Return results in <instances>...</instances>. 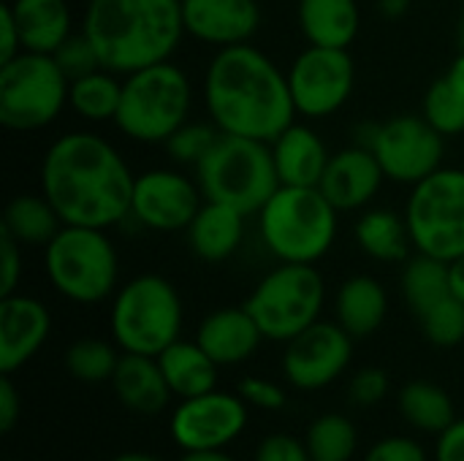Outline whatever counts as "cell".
Instances as JSON below:
<instances>
[{
	"label": "cell",
	"mask_w": 464,
	"mask_h": 461,
	"mask_svg": "<svg viewBox=\"0 0 464 461\" xmlns=\"http://www.w3.org/2000/svg\"><path fill=\"white\" fill-rule=\"evenodd\" d=\"M136 174L122 152L90 130L57 136L41 160V193L63 226L114 228L130 217Z\"/></svg>",
	"instance_id": "1"
},
{
	"label": "cell",
	"mask_w": 464,
	"mask_h": 461,
	"mask_svg": "<svg viewBox=\"0 0 464 461\" xmlns=\"http://www.w3.org/2000/svg\"><path fill=\"white\" fill-rule=\"evenodd\" d=\"M201 98L207 120L228 136L269 144L296 120L285 71L253 43L218 49L212 54L204 71Z\"/></svg>",
	"instance_id": "2"
},
{
	"label": "cell",
	"mask_w": 464,
	"mask_h": 461,
	"mask_svg": "<svg viewBox=\"0 0 464 461\" xmlns=\"http://www.w3.org/2000/svg\"><path fill=\"white\" fill-rule=\"evenodd\" d=\"M79 30L117 76L166 62L185 38L179 0H87Z\"/></svg>",
	"instance_id": "3"
},
{
	"label": "cell",
	"mask_w": 464,
	"mask_h": 461,
	"mask_svg": "<svg viewBox=\"0 0 464 461\" xmlns=\"http://www.w3.org/2000/svg\"><path fill=\"white\" fill-rule=\"evenodd\" d=\"M256 217L261 245L280 264H318L340 231V212L321 187L280 185Z\"/></svg>",
	"instance_id": "4"
},
{
	"label": "cell",
	"mask_w": 464,
	"mask_h": 461,
	"mask_svg": "<svg viewBox=\"0 0 464 461\" xmlns=\"http://www.w3.org/2000/svg\"><path fill=\"white\" fill-rule=\"evenodd\" d=\"M193 84L171 60L122 76V98L114 128L136 144H166L190 120Z\"/></svg>",
	"instance_id": "5"
},
{
	"label": "cell",
	"mask_w": 464,
	"mask_h": 461,
	"mask_svg": "<svg viewBox=\"0 0 464 461\" xmlns=\"http://www.w3.org/2000/svg\"><path fill=\"white\" fill-rule=\"evenodd\" d=\"M193 177L207 201L228 204L247 217L258 215L280 187L272 147L258 139L228 133H220L212 149L193 166Z\"/></svg>",
	"instance_id": "6"
},
{
	"label": "cell",
	"mask_w": 464,
	"mask_h": 461,
	"mask_svg": "<svg viewBox=\"0 0 464 461\" xmlns=\"http://www.w3.org/2000/svg\"><path fill=\"white\" fill-rule=\"evenodd\" d=\"M49 285L73 304H101L120 288L117 247L103 228L63 226L44 247Z\"/></svg>",
	"instance_id": "7"
},
{
	"label": "cell",
	"mask_w": 464,
	"mask_h": 461,
	"mask_svg": "<svg viewBox=\"0 0 464 461\" xmlns=\"http://www.w3.org/2000/svg\"><path fill=\"white\" fill-rule=\"evenodd\" d=\"M182 299L160 274H139L111 296V340L122 353L160 356L182 334Z\"/></svg>",
	"instance_id": "8"
},
{
	"label": "cell",
	"mask_w": 464,
	"mask_h": 461,
	"mask_svg": "<svg viewBox=\"0 0 464 461\" xmlns=\"http://www.w3.org/2000/svg\"><path fill=\"white\" fill-rule=\"evenodd\" d=\"M326 283L315 264H277L250 291L245 307L264 340L288 342L321 321Z\"/></svg>",
	"instance_id": "9"
},
{
	"label": "cell",
	"mask_w": 464,
	"mask_h": 461,
	"mask_svg": "<svg viewBox=\"0 0 464 461\" xmlns=\"http://www.w3.org/2000/svg\"><path fill=\"white\" fill-rule=\"evenodd\" d=\"M71 79L52 54L19 52L0 62V125L14 133L49 128L68 106Z\"/></svg>",
	"instance_id": "10"
},
{
	"label": "cell",
	"mask_w": 464,
	"mask_h": 461,
	"mask_svg": "<svg viewBox=\"0 0 464 461\" xmlns=\"http://www.w3.org/2000/svg\"><path fill=\"white\" fill-rule=\"evenodd\" d=\"M413 250L438 261L464 255V168L440 166L411 187L405 204Z\"/></svg>",
	"instance_id": "11"
},
{
	"label": "cell",
	"mask_w": 464,
	"mask_h": 461,
	"mask_svg": "<svg viewBox=\"0 0 464 461\" xmlns=\"http://www.w3.org/2000/svg\"><path fill=\"white\" fill-rule=\"evenodd\" d=\"M356 144L375 152L386 179L413 187L443 166L446 136L421 114H400L378 125H364Z\"/></svg>",
	"instance_id": "12"
},
{
	"label": "cell",
	"mask_w": 464,
	"mask_h": 461,
	"mask_svg": "<svg viewBox=\"0 0 464 461\" xmlns=\"http://www.w3.org/2000/svg\"><path fill=\"white\" fill-rule=\"evenodd\" d=\"M296 114L304 120H326L337 114L353 95L356 65L348 49L307 43L285 68Z\"/></svg>",
	"instance_id": "13"
},
{
	"label": "cell",
	"mask_w": 464,
	"mask_h": 461,
	"mask_svg": "<svg viewBox=\"0 0 464 461\" xmlns=\"http://www.w3.org/2000/svg\"><path fill=\"white\" fill-rule=\"evenodd\" d=\"M204 201L196 177L169 166L147 168L136 174L128 220L155 234H179L188 231Z\"/></svg>",
	"instance_id": "14"
},
{
	"label": "cell",
	"mask_w": 464,
	"mask_h": 461,
	"mask_svg": "<svg viewBox=\"0 0 464 461\" xmlns=\"http://www.w3.org/2000/svg\"><path fill=\"white\" fill-rule=\"evenodd\" d=\"M247 427V402L239 394L207 391L179 399L171 416V437L188 451H223Z\"/></svg>",
	"instance_id": "15"
},
{
	"label": "cell",
	"mask_w": 464,
	"mask_h": 461,
	"mask_svg": "<svg viewBox=\"0 0 464 461\" xmlns=\"http://www.w3.org/2000/svg\"><path fill=\"white\" fill-rule=\"evenodd\" d=\"M353 359V337L334 321H318L285 342L283 375L299 391L332 386Z\"/></svg>",
	"instance_id": "16"
},
{
	"label": "cell",
	"mask_w": 464,
	"mask_h": 461,
	"mask_svg": "<svg viewBox=\"0 0 464 461\" xmlns=\"http://www.w3.org/2000/svg\"><path fill=\"white\" fill-rule=\"evenodd\" d=\"M185 35L218 49L250 43L261 27L258 0H179Z\"/></svg>",
	"instance_id": "17"
},
{
	"label": "cell",
	"mask_w": 464,
	"mask_h": 461,
	"mask_svg": "<svg viewBox=\"0 0 464 461\" xmlns=\"http://www.w3.org/2000/svg\"><path fill=\"white\" fill-rule=\"evenodd\" d=\"M383 179L386 174L375 152L364 144H351L332 152L318 187L337 206V212H364L381 193Z\"/></svg>",
	"instance_id": "18"
},
{
	"label": "cell",
	"mask_w": 464,
	"mask_h": 461,
	"mask_svg": "<svg viewBox=\"0 0 464 461\" xmlns=\"http://www.w3.org/2000/svg\"><path fill=\"white\" fill-rule=\"evenodd\" d=\"M52 315L46 304L27 293L0 296V375L22 370L49 340Z\"/></svg>",
	"instance_id": "19"
},
{
	"label": "cell",
	"mask_w": 464,
	"mask_h": 461,
	"mask_svg": "<svg viewBox=\"0 0 464 461\" xmlns=\"http://www.w3.org/2000/svg\"><path fill=\"white\" fill-rule=\"evenodd\" d=\"M269 147H272V160L280 185H291V187L321 185L332 152L313 125L294 120L275 141H269Z\"/></svg>",
	"instance_id": "20"
},
{
	"label": "cell",
	"mask_w": 464,
	"mask_h": 461,
	"mask_svg": "<svg viewBox=\"0 0 464 461\" xmlns=\"http://www.w3.org/2000/svg\"><path fill=\"white\" fill-rule=\"evenodd\" d=\"M196 342L209 353L218 367H237L258 351L264 334L242 304L209 312L196 331Z\"/></svg>",
	"instance_id": "21"
},
{
	"label": "cell",
	"mask_w": 464,
	"mask_h": 461,
	"mask_svg": "<svg viewBox=\"0 0 464 461\" xmlns=\"http://www.w3.org/2000/svg\"><path fill=\"white\" fill-rule=\"evenodd\" d=\"M247 215L218 201H204L193 223L188 226V247L204 264H223L234 258L245 242Z\"/></svg>",
	"instance_id": "22"
},
{
	"label": "cell",
	"mask_w": 464,
	"mask_h": 461,
	"mask_svg": "<svg viewBox=\"0 0 464 461\" xmlns=\"http://www.w3.org/2000/svg\"><path fill=\"white\" fill-rule=\"evenodd\" d=\"M109 383H111L120 405L139 416L163 413L169 399L174 397L155 356L122 353L120 364L114 370V378Z\"/></svg>",
	"instance_id": "23"
},
{
	"label": "cell",
	"mask_w": 464,
	"mask_h": 461,
	"mask_svg": "<svg viewBox=\"0 0 464 461\" xmlns=\"http://www.w3.org/2000/svg\"><path fill=\"white\" fill-rule=\"evenodd\" d=\"M296 22L307 43L351 49L362 27L356 0H296Z\"/></svg>",
	"instance_id": "24"
},
{
	"label": "cell",
	"mask_w": 464,
	"mask_h": 461,
	"mask_svg": "<svg viewBox=\"0 0 464 461\" xmlns=\"http://www.w3.org/2000/svg\"><path fill=\"white\" fill-rule=\"evenodd\" d=\"M8 5L19 24L24 52L54 54L76 33L68 0H8Z\"/></svg>",
	"instance_id": "25"
},
{
	"label": "cell",
	"mask_w": 464,
	"mask_h": 461,
	"mask_svg": "<svg viewBox=\"0 0 464 461\" xmlns=\"http://www.w3.org/2000/svg\"><path fill=\"white\" fill-rule=\"evenodd\" d=\"M353 239L359 250L378 264H405L416 253L405 212L383 206H370L359 215Z\"/></svg>",
	"instance_id": "26"
},
{
	"label": "cell",
	"mask_w": 464,
	"mask_h": 461,
	"mask_svg": "<svg viewBox=\"0 0 464 461\" xmlns=\"http://www.w3.org/2000/svg\"><path fill=\"white\" fill-rule=\"evenodd\" d=\"M389 315V293L381 280L370 274L348 277L334 296V318L337 323L356 340L375 334Z\"/></svg>",
	"instance_id": "27"
},
{
	"label": "cell",
	"mask_w": 464,
	"mask_h": 461,
	"mask_svg": "<svg viewBox=\"0 0 464 461\" xmlns=\"http://www.w3.org/2000/svg\"><path fill=\"white\" fill-rule=\"evenodd\" d=\"M158 364L163 370V378H166L171 394L179 399H190V397L215 391V386H218L220 367L209 359V353L196 340L193 342L177 340L158 356Z\"/></svg>",
	"instance_id": "28"
},
{
	"label": "cell",
	"mask_w": 464,
	"mask_h": 461,
	"mask_svg": "<svg viewBox=\"0 0 464 461\" xmlns=\"http://www.w3.org/2000/svg\"><path fill=\"white\" fill-rule=\"evenodd\" d=\"M60 228L63 220L44 193L14 196L5 204L3 223H0V231H5L22 247H46Z\"/></svg>",
	"instance_id": "29"
},
{
	"label": "cell",
	"mask_w": 464,
	"mask_h": 461,
	"mask_svg": "<svg viewBox=\"0 0 464 461\" xmlns=\"http://www.w3.org/2000/svg\"><path fill=\"white\" fill-rule=\"evenodd\" d=\"M400 288L405 304L421 318L438 302L451 296V266L432 255L413 253L402 266Z\"/></svg>",
	"instance_id": "30"
},
{
	"label": "cell",
	"mask_w": 464,
	"mask_h": 461,
	"mask_svg": "<svg viewBox=\"0 0 464 461\" xmlns=\"http://www.w3.org/2000/svg\"><path fill=\"white\" fill-rule=\"evenodd\" d=\"M122 98V79L106 68H98L92 73H84L79 79H71L68 90V109L92 125L114 122L117 109Z\"/></svg>",
	"instance_id": "31"
},
{
	"label": "cell",
	"mask_w": 464,
	"mask_h": 461,
	"mask_svg": "<svg viewBox=\"0 0 464 461\" xmlns=\"http://www.w3.org/2000/svg\"><path fill=\"white\" fill-rule=\"evenodd\" d=\"M397 402H400L402 418L411 427H416L419 432H427V435H443L457 421L451 397L440 386H435L430 380L408 383L400 391Z\"/></svg>",
	"instance_id": "32"
},
{
	"label": "cell",
	"mask_w": 464,
	"mask_h": 461,
	"mask_svg": "<svg viewBox=\"0 0 464 461\" xmlns=\"http://www.w3.org/2000/svg\"><path fill=\"white\" fill-rule=\"evenodd\" d=\"M443 136L464 133V52L449 65V71L430 84L421 111Z\"/></svg>",
	"instance_id": "33"
},
{
	"label": "cell",
	"mask_w": 464,
	"mask_h": 461,
	"mask_svg": "<svg viewBox=\"0 0 464 461\" xmlns=\"http://www.w3.org/2000/svg\"><path fill=\"white\" fill-rule=\"evenodd\" d=\"M304 446L313 461H351L359 448V435L351 418L326 413L310 424Z\"/></svg>",
	"instance_id": "34"
},
{
	"label": "cell",
	"mask_w": 464,
	"mask_h": 461,
	"mask_svg": "<svg viewBox=\"0 0 464 461\" xmlns=\"http://www.w3.org/2000/svg\"><path fill=\"white\" fill-rule=\"evenodd\" d=\"M120 356L117 345L98 337H82L65 351V370L82 383H106L114 378Z\"/></svg>",
	"instance_id": "35"
},
{
	"label": "cell",
	"mask_w": 464,
	"mask_h": 461,
	"mask_svg": "<svg viewBox=\"0 0 464 461\" xmlns=\"http://www.w3.org/2000/svg\"><path fill=\"white\" fill-rule=\"evenodd\" d=\"M218 136H220V130L215 128L212 120H188L185 125H179L169 136V141L163 147H166V152H169V158L174 163L193 168L212 149Z\"/></svg>",
	"instance_id": "36"
},
{
	"label": "cell",
	"mask_w": 464,
	"mask_h": 461,
	"mask_svg": "<svg viewBox=\"0 0 464 461\" xmlns=\"http://www.w3.org/2000/svg\"><path fill=\"white\" fill-rule=\"evenodd\" d=\"M419 321L424 337L438 348H457L464 342V302H459L454 293L427 310Z\"/></svg>",
	"instance_id": "37"
},
{
	"label": "cell",
	"mask_w": 464,
	"mask_h": 461,
	"mask_svg": "<svg viewBox=\"0 0 464 461\" xmlns=\"http://www.w3.org/2000/svg\"><path fill=\"white\" fill-rule=\"evenodd\" d=\"M52 57L57 60V65L63 68V73H65L68 79H79V76H84V73H92V71L103 68V65H101V57H98V52H95V46L90 43V38H87L82 30H76L73 35H68V38L63 41V46H60Z\"/></svg>",
	"instance_id": "38"
},
{
	"label": "cell",
	"mask_w": 464,
	"mask_h": 461,
	"mask_svg": "<svg viewBox=\"0 0 464 461\" xmlns=\"http://www.w3.org/2000/svg\"><path fill=\"white\" fill-rule=\"evenodd\" d=\"M239 397L247 402V408H258V410H280L285 405V391L275 383V380H266V378H242L239 380Z\"/></svg>",
	"instance_id": "39"
},
{
	"label": "cell",
	"mask_w": 464,
	"mask_h": 461,
	"mask_svg": "<svg viewBox=\"0 0 464 461\" xmlns=\"http://www.w3.org/2000/svg\"><path fill=\"white\" fill-rule=\"evenodd\" d=\"M22 253L24 247L11 239L5 231H0V296L16 293L19 283H22Z\"/></svg>",
	"instance_id": "40"
},
{
	"label": "cell",
	"mask_w": 464,
	"mask_h": 461,
	"mask_svg": "<svg viewBox=\"0 0 464 461\" xmlns=\"http://www.w3.org/2000/svg\"><path fill=\"white\" fill-rule=\"evenodd\" d=\"M386 394H389V378L383 370L367 367V370L356 372L351 380V399L359 408H372V405L383 402Z\"/></svg>",
	"instance_id": "41"
},
{
	"label": "cell",
	"mask_w": 464,
	"mask_h": 461,
	"mask_svg": "<svg viewBox=\"0 0 464 461\" xmlns=\"http://www.w3.org/2000/svg\"><path fill=\"white\" fill-rule=\"evenodd\" d=\"M253 461H313L310 451L302 440L291 435H269L258 443L256 459Z\"/></svg>",
	"instance_id": "42"
},
{
	"label": "cell",
	"mask_w": 464,
	"mask_h": 461,
	"mask_svg": "<svg viewBox=\"0 0 464 461\" xmlns=\"http://www.w3.org/2000/svg\"><path fill=\"white\" fill-rule=\"evenodd\" d=\"M364 461H427V451L411 437H383L378 440Z\"/></svg>",
	"instance_id": "43"
},
{
	"label": "cell",
	"mask_w": 464,
	"mask_h": 461,
	"mask_svg": "<svg viewBox=\"0 0 464 461\" xmlns=\"http://www.w3.org/2000/svg\"><path fill=\"white\" fill-rule=\"evenodd\" d=\"M22 49V35H19V24L14 19V11L8 5V0L0 5V62L16 57Z\"/></svg>",
	"instance_id": "44"
},
{
	"label": "cell",
	"mask_w": 464,
	"mask_h": 461,
	"mask_svg": "<svg viewBox=\"0 0 464 461\" xmlns=\"http://www.w3.org/2000/svg\"><path fill=\"white\" fill-rule=\"evenodd\" d=\"M22 413V399L14 389L11 375H0V432H11L19 421Z\"/></svg>",
	"instance_id": "45"
},
{
	"label": "cell",
	"mask_w": 464,
	"mask_h": 461,
	"mask_svg": "<svg viewBox=\"0 0 464 461\" xmlns=\"http://www.w3.org/2000/svg\"><path fill=\"white\" fill-rule=\"evenodd\" d=\"M435 461H464V418H457L443 435H438Z\"/></svg>",
	"instance_id": "46"
},
{
	"label": "cell",
	"mask_w": 464,
	"mask_h": 461,
	"mask_svg": "<svg viewBox=\"0 0 464 461\" xmlns=\"http://www.w3.org/2000/svg\"><path fill=\"white\" fill-rule=\"evenodd\" d=\"M411 3L413 0H378V11L386 19H400L411 11Z\"/></svg>",
	"instance_id": "47"
},
{
	"label": "cell",
	"mask_w": 464,
	"mask_h": 461,
	"mask_svg": "<svg viewBox=\"0 0 464 461\" xmlns=\"http://www.w3.org/2000/svg\"><path fill=\"white\" fill-rule=\"evenodd\" d=\"M451 266V293L464 302V255H459L457 261L449 264Z\"/></svg>",
	"instance_id": "48"
},
{
	"label": "cell",
	"mask_w": 464,
	"mask_h": 461,
	"mask_svg": "<svg viewBox=\"0 0 464 461\" xmlns=\"http://www.w3.org/2000/svg\"><path fill=\"white\" fill-rule=\"evenodd\" d=\"M179 461H237L223 451H188Z\"/></svg>",
	"instance_id": "49"
},
{
	"label": "cell",
	"mask_w": 464,
	"mask_h": 461,
	"mask_svg": "<svg viewBox=\"0 0 464 461\" xmlns=\"http://www.w3.org/2000/svg\"><path fill=\"white\" fill-rule=\"evenodd\" d=\"M111 461H163V459H158V456H152V454H141V451H128V454L114 456Z\"/></svg>",
	"instance_id": "50"
},
{
	"label": "cell",
	"mask_w": 464,
	"mask_h": 461,
	"mask_svg": "<svg viewBox=\"0 0 464 461\" xmlns=\"http://www.w3.org/2000/svg\"><path fill=\"white\" fill-rule=\"evenodd\" d=\"M457 41H459V52H464V3L459 11V22H457Z\"/></svg>",
	"instance_id": "51"
}]
</instances>
